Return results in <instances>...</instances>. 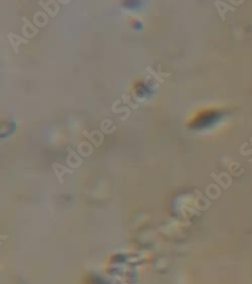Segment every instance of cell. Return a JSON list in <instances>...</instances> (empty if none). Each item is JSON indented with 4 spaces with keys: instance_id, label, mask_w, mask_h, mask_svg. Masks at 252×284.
Listing matches in <instances>:
<instances>
[{
    "instance_id": "1",
    "label": "cell",
    "mask_w": 252,
    "mask_h": 284,
    "mask_svg": "<svg viewBox=\"0 0 252 284\" xmlns=\"http://www.w3.org/2000/svg\"><path fill=\"white\" fill-rule=\"evenodd\" d=\"M21 20H22L21 34L23 35V37H25L26 39L35 37L36 34H38V27H36L34 24H32L26 17H22Z\"/></svg>"
},
{
    "instance_id": "2",
    "label": "cell",
    "mask_w": 252,
    "mask_h": 284,
    "mask_svg": "<svg viewBox=\"0 0 252 284\" xmlns=\"http://www.w3.org/2000/svg\"><path fill=\"white\" fill-rule=\"evenodd\" d=\"M7 38L9 39V41H10V44L13 48V51L16 55L19 52V45L24 44H27L29 41L28 39H26L25 37H23V36H20V35H17L15 34H13V32H9L7 34Z\"/></svg>"
},
{
    "instance_id": "3",
    "label": "cell",
    "mask_w": 252,
    "mask_h": 284,
    "mask_svg": "<svg viewBox=\"0 0 252 284\" xmlns=\"http://www.w3.org/2000/svg\"><path fill=\"white\" fill-rule=\"evenodd\" d=\"M38 4L44 9L46 14H49L51 17H55L59 11V5L57 1H48V2L39 1Z\"/></svg>"
},
{
    "instance_id": "4",
    "label": "cell",
    "mask_w": 252,
    "mask_h": 284,
    "mask_svg": "<svg viewBox=\"0 0 252 284\" xmlns=\"http://www.w3.org/2000/svg\"><path fill=\"white\" fill-rule=\"evenodd\" d=\"M67 151L69 153L67 157V163L69 164V166L72 168H77L80 166L83 163V159L80 154L73 150L71 147H67Z\"/></svg>"
},
{
    "instance_id": "5",
    "label": "cell",
    "mask_w": 252,
    "mask_h": 284,
    "mask_svg": "<svg viewBox=\"0 0 252 284\" xmlns=\"http://www.w3.org/2000/svg\"><path fill=\"white\" fill-rule=\"evenodd\" d=\"M52 170H54V173L56 174V176H57V178H58L59 181L61 183H64V179H63V177H64L65 174H67V173L71 174V173L74 172L72 168H69L67 166L63 165V164H61V163H58V162L52 163Z\"/></svg>"
},
{
    "instance_id": "6",
    "label": "cell",
    "mask_w": 252,
    "mask_h": 284,
    "mask_svg": "<svg viewBox=\"0 0 252 284\" xmlns=\"http://www.w3.org/2000/svg\"><path fill=\"white\" fill-rule=\"evenodd\" d=\"M83 135L87 137L88 139L93 143V146H95V147L100 146V145L102 144V142H103V139H104L103 134L101 133V131H98V130H94L92 132L84 131L83 132Z\"/></svg>"
},
{
    "instance_id": "7",
    "label": "cell",
    "mask_w": 252,
    "mask_h": 284,
    "mask_svg": "<svg viewBox=\"0 0 252 284\" xmlns=\"http://www.w3.org/2000/svg\"><path fill=\"white\" fill-rule=\"evenodd\" d=\"M34 22L35 26L44 27L49 22V16L45 11H38L34 15Z\"/></svg>"
},
{
    "instance_id": "8",
    "label": "cell",
    "mask_w": 252,
    "mask_h": 284,
    "mask_svg": "<svg viewBox=\"0 0 252 284\" xmlns=\"http://www.w3.org/2000/svg\"><path fill=\"white\" fill-rule=\"evenodd\" d=\"M78 153L84 157H89L93 153V146L89 142L83 141L78 145Z\"/></svg>"
},
{
    "instance_id": "9",
    "label": "cell",
    "mask_w": 252,
    "mask_h": 284,
    "mask_svg": "<svg viewBox=\"0 0 252 284\" xmlns=\"http://www.w3.org/2000/svg\"><path fill=\"white\" fill-rule=\"evenodd\" d=\"M146 70L149 72V74H151L152 76H153L155 80H157L158 83H160V84H162L164 82V77H170V76H171V74H168V73H162L160 71V66H158L157 72L155 71V70H153L152 67H147Z\"/></svg>"
},
{
    "instance_id": "10",
    "label": "cell",
    "mask_w": 252,
    "mask_h": 284,
    "mask_svg": "<svg viewBox=\"0 0 252 284\" xmlns=\"http://www.w3.org/2000/svg\"><path fill=\"white\" fill-rule=\"evenodd\" d=\"M215 6H216L219 14H220V16L222 17L223 20H225V13H226L227 11H229V10L233 11L234 9H235L233 7H231L230 5H228L226 2H221V1H216V2H215Z\"/></svg>"
},
{
    "instance_id": "11",
    "label": "cell",
    "mask_w": 252,
    "mask_h": 284,
    "mask_svg": "<svg viewBox=\"0 0 252 284\" xmlns=\"http://www.w3.org/2000/svg\"><path fill=\"white\" fill-rule=\"evenodd\" d=\"M122 98H123V101H124V102H126V103H127V104H128L130 107L134 108V109H136V108L138 107V105H137V104H133V103H131V102H130V98H129L128 96H123V97H122Z\"/></svg>"
}]
</instances>
